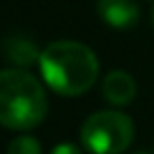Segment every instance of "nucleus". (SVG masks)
Masks as SVG:
<instances>
[{"label":"nucleus","mask_w":154,"mask_h":154,"mask_svg":"<svg viewBox=\"0 0 154 154\" xmlns=\"http://www.w3.org/2000/svg\"><path fill=\"white\" fill-rule=\"evenodd\" d=\"M5 57L19 68H28L36 59H40V53H38L36 45L23 36H7L5 38Z\"/></svg>","instance_id":"obj_6"},{"label":"nucleus","mask_w":154,"mask_h":154,"mask_svg":"<svg viewBox=\"0 0 154 154\" xmlns=\"http://www.w3.org/2000/svg\"><path fill=\"white\" fill-rule=\"evenodd\" d=\"M97 15L116 30H129L139 21L135 0H97Z\"/></svg>","instance_id":"obj_5"},{"label":"nucleus","mask_w":154,"mask_h":154,"mask_svg":"<svg viewBox=\"0 0 154 154\" xmlns=\"http://www.w3.org/2000/svg\"><path fill=\"white\" fill-rule=\"evenodd\" d=\"M133 120L118 110H99L91 114L82 129L80 141L91 154H122L133 141Z\"/></svg>","instance_id":"obj_3"},{"label":"nucleus","mask_w":154,"mask_h":154,"mask_svg":"<svg viewBox=\"0 0 154 154\" xmlns=\"http://www.w3.org/2000/svg\"><path fill=\"white\" fill-rule=\"evenodd\" d=\"M150 21H152V30H154V7H152V15H150Z\"/></svg>","instance_id":"obj_9"},{"label":"nucleus","mask_w":154,"mask_h":154,"mask_svg":"<svg viewBox=\"0 0 154 154\" xmlns=\"http://www.w3.org/2000/svg\"><path fill=\"white\" fill-rule=\"evenodd\" d=\"M49 112L47 93L26 70L9 68L0 74V122L11 131L38 127Z\"/></svg>","instance_id":"obj_2"},{"label":"nucleus","mask_w":154,"mask_h":154,"mask_svg":"<svg viewBox=\"0 0 154 154\" xmlns=\"http://www.w3.org/2000/svg\"><path fill=\"white\" fill-rule=\"evenodd\" d=\"M135 154H152V152H146V150H139V152H135Z\"/></svg>","instance_id":"obj_10"},{"label":"nucleus","mask_w":154,"mask_h":154,"mask_svg":"<svg viewBox=\"0 0 154 154\" xmlns=\"http://www.w3.org/2000/svg\"><path fill=\"white\" fill-rule=\"evenodd\" d=\"M152 154H154V148H152Z\"/></svg>","instance_id":"obj_11"},{"label":"nucleus","mask_w":154,"mask_h":154,"mask_svg":"<svg viewBox=\"0 0 154 154\" xmlns=\"http://www.w3.org/2000/svg\"><path fill=\"white\" fill-rule=\"evenodd\" d=\"M38 66L45 82L63 97H78L87 93L99 76V61L95 53L76 40L51 42L40 53Z\"/></svg>","instance_id":"obj_1"},{"label":"nucleus","mask_w":154,"mask_h":154,"mask_svg":"<svg viewBox=\"0 0 154 154\" xmlns=\"http://www.w3.org/2000/svg\"><path fill=\"white\" fill-rule=\"evenodd\" d=\"M51 154H82V152H80V148L74 146V143H57V146L51 150Z\"/></svg>","instance_id":"obj_8"},{"label":"nucleus","mask_w":154,"mask_h":154,"mask_svg":"<svg viewBox=\"0 0 154 154\" xmlns=\"http://www.w3.org/2000/svg\"><path fill=\"white\" fill-rule=\"evenodd\" d=\"M101 93H103V99L114 106V108H122V106H129L135 95H137V82L135 78L125 72V70H112L106 74L103 82H101Z\"/></svg>","instance_id":"obj_4"},{"label":"nucleus","mask_w":154,"mask_h":154,"mask_svg":"<svg viewBox=\"0 0 154 154\" xmlns=\"http://www.w3.org/2000/svg\"><path fill=\"white\" fill-rule=\"evenodd\" d=\"M7 154H42V148H40V143H38L36 137L21 135V137H15L9 143Z\"/></svg>","instance_id":"obj_7"}]
</instances>
